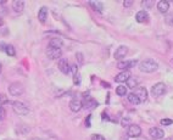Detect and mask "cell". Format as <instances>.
I'll use <instances>...</instances> for the list:
<instances>
[{
    "label": "cell",
    "mask_w": 173,
    "mask_h": 140,
    "mask_svg": "<svg viewBox=\"0 0 173 140\" xmlns=\"http://www.w3.org/2000/svg\"><path fill=\"white\" fill-rule=\"evenodd\" d=\"M138 98L140 100V102H144L146 101V99H147V90L143 88V86H138V88H135V90L133 91Z\"/></svg>",
    "instance_id": "cell-11"
},
{
    "label": "cell",
    "mask_w": 173,
    "mask_h": 140,
    "mask_svg": "<svg viewBox=\"0 0 173 140\" xmlns=\"http://www.w3.org/2000/svg\"><path fill=\"white\" fill-rule=\"evenodd\" d=\"M46 55L50 60H60L61 55H62V51L61 49H55V48H48L46 50Z\"/></svg>",
    "instance_id": "cell-9"
},
{
    "label": "cell",
    "mask_w": 173,
    "mask_h": 140,
    "mask_svg": "<svg viewBox=\"0 0 173 140\" xmlns=\"http://www.w3.org/2000/svg\"><path fill=\"white\" fill-rule=\"evenodd\" d=\"M133 5V1L132 0H128V1H123V6L124 7H130Z\"/></svg>",
    "instance_id": "cell-32"
},
{
    "label": "cell",
    "mask_w": 173,
    "mask_h": 140,
    "mask_svg": "<svg viewBox=\"0 0 173 140\" xmlns=\"http://www.w3.org/2000/svg\"><path fill=\"white\" fill-rule=\"evenodd\" d=\"M157 68H159V63L152 58H146L144 61H142L139 65V70L145 73H152Z\"/></svg>",
    "instance_id": "cell-1"
},
{
    "label": "cell",
    "mask_w": 173,
    "mask_h": 140,
    "mask_svg": "<svg viewBox=\"0 0 173 140\" xmlns=\"http://www.w3.org/2000/svg\"><path fill=\"white\" fill-rule=\"evenodd\" d=\"M130 123V119L129 118H123V119H122V126L123 127H127V124H129ZM130 126V124H129Z\"/></svg>",
    "instance_id": "cell-31"
},
{
    "label": "cell",
    "mask_w": 173,
    "mask_h": 140,
    "mask_svg": "<svg viewBox=\"0 0 173 140\" xmlns=\"http://www.w3.org/2000/svg\"><path fill=\"white\" fill-rule=\"evenodd\" d=\"M157 9H159V11L161 14H166L168 11V9H170V1H167V0L159 1L157 2Z\"/></svg>",
    "instance_id": "cell-16"
},
{
    "label": "cell",
    "mask_w": 173,
    "mask_h": 140,
    "mask_svg": "<svg viewBox=\"0 0 173 140\" xmlns=\"http://www.w3.org/2000/svg\"><path fill=\"white\" fill-rule=\"evenodd\" d=\"M173 123L172 119H168V118H163V119H161V124L162 126H171Z\"/></svg>",
    "instance_id": "cell-27"
},
{
    "label": "cell",
    "mask_w": 173,
    "mask_h": 140,
    "mask_svg": "<svg viewBox=\"0 0 173 140\" xmlns=\"http://www.w3.org/2000/svg\"><path fill=\"white\" fill-rule=\"evenodd\" d=\"M86 127H90V117H88V121H86Z\"/></svg>",
    "instance_id": "cell-35"
},
{
    "label": "cell",
    "mask_w": 173,
    "mask_h": 140,
    "mask_svg": "<svg viewBox=\"0 0 173 140\" xmlns=\"http://www.w3.org/2000/svg\"><path fill=\"white\" fill-rule=\"evenodd\" d=\"M154 4H155V1H152V0H145V1H142V5L145 6V7H151Z\"/></svg>",
    "instance_id": "cell-26"
},
{
    "label": "cell",
    "mask_w": 173,
    "mask_h": 140,
    "mask_svg": "<svg viewBox=\"0 0 173 140\" xmlns=\"http://www.w3.org/2000/svg\"><path fill=\"white\" fill-rule=\"evenodd\" d=\"M38 18H39V21L42 22V23H45V21H46V18H48V9L43 6L40 10H39V12H38Z\"/></svg>",
    "instance_id": "cell-19"
},
{
    "label": "cell",
    "mask_w": 173,
    "mask_h": 140,
    "mask_svg": "<svg viewBox=\"0 0 173 140\" xmlns=\"http://www.w3.org/2000/svg\"><path fill=\"white\" fill-rule=\"evenodd\" d=\"M73 82H74V84L81 83V77H79V74H78V73H77V74H74V77H73Z\"/></svg>",
    "instance_id": "cell-29"
},
{
    "label": "cell",
    "mask_w": 173,
    "mask_h": 140,
    "mask_svg": "<svg viewBox=\"0 0 173 140\" xmlns=\"http://www.w3.org/2000/svg\"><path fill=\"white\" fill-rule=\"evenodd\" d=\"M91 140H105V138L102 135H100V134H95V135H93Z\"/></svg>",
    "instance_id": "cell-30"
},
{
    "label": "cell",
    "mask_w": 173,
    "mask_h": 140,
    "mask_svg": "<svg viewBox=\"0 0 173 140\" xmlns=\"http://www.w3.org/2000/svg\"><path fill=\"white\" fill-rule=\"evenodd\" d=\"M82 105L86 110H93V109H95L98 106V102L91 96H86V98L83 99V101H82Z\"/></svg>",
    "instance_id": "cell-10"
},
{
    "label": "cell",
    "mask_w": 173,
    "mask_h": 140,
    "mask_svg": "<svg viewBox=\"0 0 173 140\" xmlns=\"http://www.w3.org/2000/svg\"><path fill=\"white\" fill-rule=\"evenodd\" d=\"M137 60H126V61H119L118 63H117V68H119V70H123V71H128L129 68L132 67H135V65H137Z\"/></svg>",
    "instance_id": "cell-6"
},
{
    "label": "cell",
    "mask_w": 173,
    "mask_h": 140,
    "mask_svg": "<svg viewBox=\"0 0 173 140\" xmlns=\"http://www.w3.org/2000/svg\"><path fill=\"white\" fill-rule=\"evenodd\" d=\"M149 134L152 139L155 140H162L165 138V132L161 129V128H157V127H152L149 129Z\"/></svg>",
    "instance_id": "cell-5"
},
{
    "label": "cell",
    "mask_w": 173,
    "mask_h": 140,
    "mask_svg": "<svg viewBox=\"0 0 173 140\" xmlns=\"http://www.w3.org/2000/svg\"><path fill=\"white\" fill-rule=\"evenodd\" d=\"M5 53L9 56H15L16 55V51H15V48L12 45H5Z\"/></svg>",
    "instance_id": "cell-24"
},
{
    "label": "cell",
    "mask_w": 173,
    "mask_h": 140,
    "mask_svg": "<svg viewBox=\"0 0 173 140\" xmlns=\"http://www.w3.org/2000/svg\"><path fill=\"white\" fill-rule=\"evenodd\" d=\"M58 70L61 71L63 74H67V73H70V71H71V66H70L68 61H67L66 58H62V57L58 61Z\"/></svg>",
    "instance_id": "cell-8"
},
{
    "label": "cell",
    "mask_w": 173,
    "mask_h": 140,
    "mask_svg": "<svg viewBox=\"0 0 173 140\" xmlns=\"http://www.w3.org/2000/svg\"><path fill=\"white\" fill-rule=\"evenodd\" d=\"M63 45V42L61 38H53L49 42V48H55V49H61V46Z\"/></svg>",
    "instance_id": "cell-18"
},
{
    "label": "cell",
    "mask_w": 173,
    "mask_h": 140,
    "mask_svg": "<svg viewBox=\"0 0 173 140\" xmlns=\"http://www.w3.org/2000/svg\"><path fill=\"white\" fill-rule=\"evenodd\" d=\"M71 70L73 71V73H74V74H77V72H78V67L74 65V66H72V67H71Z\"/></svg>",
    "instance_id": "cell-34"
},
{
    "label": "cell",
    "mask_w": 173,
    "mask_h": 140,
    "mask_svg": "<svg viewBox=\"0 0 173 140\" xmlns=\"http://www.w3.org/2000/svg\"><path fill=\"white\" fill-rule=\"evenodd\" d=\"M116 94L118 96H126V94H127V86H124V85L117 86L116 88Z\"/></svg>",
    "instance_id": "cell-22"
},
{
    "label": "cell",
    "mask_w": 173,
    "mask_h": 140,
    "mask_svg": "<svg viewBox=\"0 0 173 140\" xmlns=\"http://www.w3.org/2000/svg\"><path fill=\"white\" fill-rule=\"evenodd\" d=\"M5 4V0H0V5H4Z\"/></svg>",
    "instance_id": "cell-37"
},
{
    "label": "cell",
    "mask_w": 173,
    "mask_h": 140,
    "mask_svg": "<svg viewBox=\"0 0 173 140\" xmlns=\"http://www.w3.org/2000/svg\"><path fill=\"white\" fill-rule=\"evenodd\" d=\"M140 134H142V128L139 126H137V124H130V126L128 127L127 135H128L129 138H138V137H140Z\"/></svg>",
    "instance_id": "cell-7"
},
{
    "label": "cell",
    "mask_w": 173,
    "mask_h": 140,
    "mask_svg": "<svg viewBox=\"0 0 173 140\" xmlns=\"http://www.w3.org/2000/svg\"><path fill=\"white\" fill-rule=\"evenodd\" d=\"M5 116H6V111L2 106H0V121H4L5 119Z\"/></svg>",
    "instance_id": "cell-28"
},
{
    "label": "cell",
    "mask_w": 173,
    "mask_h": 140,
    "mask_svg": "<svg viewBox=\"0 0 173 140\" xmlns=\"http://www.w3.org/2000/svg\"><path fill=\"white\" fill-rule=\"evenodd\" d=\"M2 25H4V20H2V18H1V17H0V27H1V26H2Z\"/></svg>",
    "instance_id": "cell-36"
},
{
    "label": "cell",
    "mask_w": 173,
    "mask_h": 140,
    "mask_svg": "<svg viewBox=\"0 0 173 140\" xmlns=\"http://www.w3.org/2000/svg\"><path fill=\"white\" fill-rule=\"evenodd\" d=\"M23 91H25L23 85L21 83H18V82H15V83L10 84V86H9V93L12 96H20V95L23 94Z\"/></svg>",
    "instance_id": "cell-3"
},
{
    "label": "cell",
    "mask_w": 173,
    "mask_h": 140,
    "mask_svg": "<svg viewBox=\"0 0 173 140\" xmlns=\"http://www.w3.org/2000/svg\"><path fill=\"white\" fill-rule=\"evenodd\" d=\"M135 20H137V22H139V23H145V22H147V21H149V14H147V11L142 10V11L137 12V15H135Z\"/></svg>",
    "instance_id": "cell-15"
},
{
    "label": "cell",
    "mask_w": 173,
    "mask_h": 140,
    "mask_svg": "<svg viewBox=\"0 0 173 140\" xmlns=\"http://www.w3.org/2000/svg\"><path fill=\"white\" fill-rule=\"evenodd\" d=\"M89 5L98 12H102V10H104V5L101 1H89Z\"/></svg>",
    "instance_id": "cell-20"
},
{
    "label": "cell",
    "mask_w": 173,
    "mask_h": 140,
    "mask_svg": "<svg viewBox=\"0 0 173 140\" xmlns=\"http://www.w3.org/2000/svg\"><path fill=\"white\" fill-rule=\"evenodd\" d=\"M1 70H2V68H1V63H0V73H1Z\"/></svg>",
    "instance_id": "cell-38"
},
{
    "label": "cell",
    "mask_w": 173,
    "mask_h": 140,
    "mask_svg": "<svg viewBox=\"0 0 173 140\" xmlns=\"http://www.w3.org/2000/svg\"><path fill=\"white\" fill-rule=\"evenodd\" d=\"M127 54H128V48L124 46V45H122V46H119V48L116 50L114 56H115L116 60H122V58H124V57L127 56Z\"/></svg>",
    "instance_id": "cell-13"
},
{
    "label": "cell",
    "mask_w": 173,
    "mask_h": 140,
    "mask_svg": "<svg viewBox=\"0 0 173 140\" xmlns=\"http://www.w3.org/2000/svg\"><path fill=\"white\" fill-rule=\"evenodd\" d=\"M166 90H167V88H166V84L165 83H156L151 88V94L155 98H159V96L163 95L166 93Z\"/></svg>",
    "instance_id": "cell-4"
},
{
    "label": "cell",
    "mask_w": 173,
    "mask_h": 140,
    "mask_svg": "<svg viewBox=\"0 0 173 140\" xmlns=\"http://www.w3.org/2000/svg\"><path fill=\"white\" fill-rule=\"evenodd\" d=\"M82 107H83V105H82V101L79 99L74 98L70 101V109H71V111L79 112L82 110Z\"/></svg>",
    "instance_id": "cell-14"
},
{
    "label": "cell",
    "mask_w": 173,
    "mask_h": 140,
    "mask_svg": "<svg viewBox=\"0 0 173 140\" xmlns=\"http://www.w3.org/2000/svg\"><path fill=\"white\" fill-rule=\"evenodd\" d=\"M12 9L16 12H22L25 9V1L22 0H15L12 1Z\"/></svg>",
    "instance_id": "cell-17"
},
{
    "label": "cell",
    "mask_w": 173,
    "mask_h": 140,
    "mask_svg": "<svg viewBox=\"0 0 173 140\" xmlns=\"http://www.w3.org/2000/svg\"><path fill=\"white\" fill-rule=\"evenodd\" d=\"M168 140H171V139H168Z\"/></svg>",
    "instance_id": "cell-39"
},
{
    "label": "cell",
    "mask_w": 173,
    "mask_h": 140,
    "mask_svg": "<svg viewBox=\"0 0 173 140\" xmlns=\"http://www.w3.org/2000/svg\"><path fill=\"white\" fill-rule=\"evenodd\" d=\"M6 102H9V98L5 94H0V106H2Z\"/></svg>",
    "instance_id": "cell-25"
},
{
    "label": "cell",
    "mask_w": 173,
    "mask_h": 140,
    "mask_svg": "<svg viewBox=\"0 0 173 140\" xmlns=\"http://www.w3.org/2000/svg\"><path fill=\"white\" fill-rule=\"evenodd\" d=\"M127 86L132 88V89H135L138 86V79H135L134 77H130L129 79L127 81Z\"/></svg>",
    "instance_id": "cell-23"
},
{
    "label": "cell",
    "mask_w": 173,
    "mask_h": 140,
    "mask_svg": "<svg viewBox=\"0 0 173 140\" xmlns=\"http://www.w3.org/2000/svg\"><path fill=\"white\" fill-rule=\"evenodd\" d=\"M76 57H78V60H79V62H81V63H83V55H82L81 53H78V54L76 55Z\"/></svg>",
    "instance_id": "cell-33"
},
{
    "label": "cell",
    "mask_w": 173,
    "mask_h": 140,
    "mask_svg": "<svg viewBox=\"0 0 173 140\" xmlns=\"http://www.w3.org/2000/svg\"><path fill=\"white\" fill-rule=\"evenodd\" d=\"M128 101H129L130 104H133V105H139L140 104V100H139V98L134 94V93H130V94H128Z\"/></svg>",
    "instance_id": "cell-21"
},
{
    "label": "cell",
    "mask_w": 173,
    "mask_h": 140,
    "mask_svg": "<svg viewBox=\"0 0 173 140\" xmlns=\"http://www.w3.org/2000/svg\"><path fill=\"white\" fill-rule=\"evenodd\" d=\"M12 109H14L15 113H17L20 116H26V114H28L29 112L28 107L21 101H14L12 102Z\"/></svg>",
    "instance_id": "cell-2"
},
{
    "label": "cell",
    "mask_w": 173,
    "mask_h": 140,
    "mask_svg": "<svg viewBox=\"0 0 173 140\" xmlns=\"http://www.w3.org/2000/svg\"><path fill=\"white\" fill-rule=\"evenodd\" d=\"M130 78V72L129 71H122L121 73H118L115 77V81L117 83H127V81Z\"/></svg>",
    "instance_id": "cell-12"
}]
</instances>
